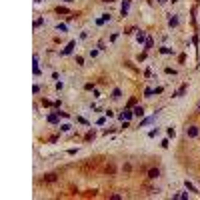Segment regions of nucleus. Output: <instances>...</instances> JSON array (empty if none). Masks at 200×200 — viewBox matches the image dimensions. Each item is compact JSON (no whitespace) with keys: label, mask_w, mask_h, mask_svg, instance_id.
I'll return each mask as SVG.
<instances>
[{"label":"nucleus","mask_w":200,"mask_h":200,"mask_svg":"<svg viewBox=\"0 0 200 200\" xmlns=\"http://www.w3.org/2000/svg\"><path fill=\"white\" fill-rule=\"evenodd\" d=\"M198 132H200L198 126H188L186 128V136H188V138H196V136H198Z\"/></svg>","instance_id":"obj_1"},{"label":"nucleus","mask_w":200,"mask_h":200,"mask_svg":"<svg viewBox=\"0 0 200 200\" xmlns=\"http://www.w3.org/2000/svg\"><path fill=\"white\" fill-rule=\"evenodd\" d=\"M42 180H44V182H56V180H58V174L56 172H48V174L42 176Z\"/></svg>","instance_id":"obj_2"},{"label":"nucleus","mask_w":200,"mask_h":200,"mask_svg":"<svg viewBox=\"0 0 200 200\" xmlns=\"http://www.w3.org/2000/svg\"><path fill=\"white\" fill-rule=\"evenodd\" d=\"M158 176H160V170H158V168H150V170H148V178H150V180H156Z\"/></svg>","instance_id":"obj_3"},{"label":"nucleus","mask_w":200,"mask_h":200,"mask_svg":"<svg viewBox=\"0 0 200 200\" xmlns=\"http://www.w3.org/2000/svg\"><path fill=\"white\" fill-rule=\"evenodd\" d=\"M168 24H170V26H178V16H176V14H170V16H168Z\"/></svg>","instance_id":"obj_4"},{"label":"nucleus","mask_w":200,"mask_h":200,"mask_svg":"<svg viewBox=\"0 0 200 200\" xmlns=\"http://www.w3.org/2000/svg\"><path fill=\"white\" fill-rule=\"evenodd\" d=\"M120 96H122V92H120V88H114V90H112V96H110V98H112V100H118Z\"/></svg>","instance_id":"obj_5"},{"label":"nucleus","mask_w":200,"mask_h":200,"mask_svg":"<svg viewBox=\"0 0 200 200\" xmlns=\"http://www.w3.org/2000/svg\"><path fill=\"white\" fill-rule=\"evenodd\" d=\"M132 112L136 114V116H142V114H144V108H142V106H136V108L132 110Z\"/></svg>","instance_id":"obj_6"},{"label":"nucleus","mask_w":200,"mask_h":200,"mask_svg":"<svg viewBox=\"0 0 200 200\" xmlns=\"http://www.w3.org/2000/svg\"><path fill=\"white\" fill-rule=\"evenodd\" d=\"M132 114H134V112H130V110H128V108H126V110H124V114H122L120 118H122V120H128V118H130V116H132Z\"/></svg>","instance_id":"obj_7"},{"label":"nucleus","mask_w":200,"mask_h":200,"mask_svg":"<svg viewBox=\"0 0 200 200\" xmlns=\"http://www.w3.org/2000/svg\"><path fill=\"white\" fill-rule=\"evenodd\" d=\"M72 48H74V42H70V44H68V48H64V50H62V54H70V52H72Z\"/></svg>","instance_id":"obj_8"},{"label":"nucleus","mask_w":200,"mask_h":200,"mask_svg":"<svg viewBox=\"0 0 200 200\" xmlns=\"http://www.w3.org/2000/svg\"><path fill=\"white\" fill-rule=\"evenodd\" d=\"M186 88H188V84H184V86H180V90H178L176 94H174V96H182V94L186 92Z\"/></svg>","instance_id":"obj_9"},{"label":"nucleus","mask_w":200,"mask_h":200,"mask_svg":"<svg viewBox=\"0 0 200 200\" xmlns=\"http://www.w3.org/2000/svg\"><path fill=\"white\" fill-rule=\"evenodd\" d=\"M56 12H58V14H70V12H68V8H64V6H58V8H56Z\"/></svg>","instance_id":"obj_10"},{"label":"nucleus","mask_w":200,"mask_h":200,"mask_svg":"<svg viewBox=\"0 0 200 200\" xmlns=\"http://www.w3.org/2000/svg\"><path fill=\"white\" fill-rule=\"evenodd\" d=\"M152 116H150V118H144V120H142V122H140V126H146V124H150V122H152Z\"/></svg>","instance_id":"obj_11"},{"label":"nucleus","mask_w":200,"mask_h":200,"mask_svg":"<svg viewBox=\"0 0 200 200\" xmlns=\"http://www.w3.org/2000/svg\"><path fill=\"white\" fill-rule=\"evenodd\" d=\"M56 114H50V116H48V122H58V116H56Z\"/></svg>","instance_id":"obj_12"},{"label":"nucleus","mask_w":200,"mask_h":200,"mask_svg":"<svg viewBox=\"0 0 200 200\" xmlns=\"http://www.w3.org/2000/svg\"><path fill=\"white\" fill-rule=\"evenodd\" d=\"M94 134H96V132H94V130H90V132L86 134V140H92V138H94Z\"/></svg>","instance_id":"obj_13"},{"label":"nucleus","mask_w":200,"mask_h":200,"mask_svg":"<svg viewBox=\"0 0 200 200\" xmlns=\"http://www.w3.org/2000/svg\"><path fill=\"white\" fill-rule=\"evenodd\" d=\"M144 94H146V96H152L154 90H152V88H146V90H144Z\"/></svg>","instance_id":"obj_14"},{"label":"nucleus","mask_w":200,"mask_h":200,"mask_svg":"<svg viewBox=\"0 0 200 200\" xmlns=\"http://www.w3.org/2000/svg\"><path fill=\"white\" fill-rule=\"evenodd\" d=\"M42 22H44V20H42V18H38L36 22H34V26H36V28H38V26H42Z\"/></svg>","instance_id":"obj_15"},{"label":"nucleus","mask_w":200,"mask_h":200,"mask_svg":"<svg viewBox=\"0 0 200 200\" xmlns=\"http://www.w3.org/2000/svg\"><path fill=\"white\" fill-rule=\"evenodd\" d=\"M60 30V32H66V26H64V24H58V26H56Z\"/></svg>","instance_id":"obj_16"},{"label":"nucleus","mask_w":200,"mask_h":200,"mask_svg":"<svg viewBox=\"0 0 200 200\" xmlns=\"http://www.w3.org/2000/svg\"><path fill=\"white\" fill-rule=\"evenodd\" d=\"M186 188H188V190H190V192H194V186H192V184H190V182H188V180H186Z\"/></svg>","instance_id":"obj_17"},{"label":"nucleus","mask_w":200,"mask_h":200,"mask_svg":"<svg viewBox=\"0 0 200 200\" xmlns=\"http://www.w3.org/2000/svg\"><path fill=\"white\" fill-rule=\"evenodd\" d=\"M196 110H198V112H200V102H198V106H196Z\"/></svg>","instance_id":"obj_18"},{"label":"nucleus","mask_w":200,"mask_h":200,"mask_svg":"<svg viewBox=\"0 0 200 200\" xmlns=\"http://www.w3.org/2000/svg\"><path fill=\"white\" fill-rule=\"evenodd\" d=\"M158 2H160V4H164V2H166V0H158Z\"/></svg>","instance_id":"obj_19"},{"label":"nucleus","mask_w":200,"mask_h":200,"mask_svg":"<svg viewBox=\"0 0 200 200\" xmlns=\"http://www.w3.org/2000/svg\"><path fill=\"white\" fill-rule=\"evenodd\" d=\"M64 2H72V0H64Z\"/></svg>","instance_id":"obj_20"}]
</instances>
